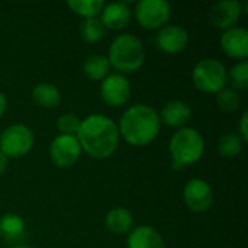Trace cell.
Instances as JSON below:
<instances>
[{"mask_svg":"<svg viewBox=\"0 0 248 248\" xmlns=\"http://www.w3.org/2000/svg\"><path fill=\"white\" fill-rule=\"evenodd\" d=\"M106 228L115 235L128 234L134 225V217L126 208H113L106 214Z\"/></svg>","mask_w":248,"mask_h":248,"instance_id":"cell-17","label":"cell"},{"mask_svg":"<svg viewBox=\"0 0 248 248\" xmlns=\"http://www.w3.org/2000/svg\"><path fill=\"white\" fill-rule=\"evenodd\" d=\"M160 116L147 105L131 106L121 118L119 132L122 138L135 147H144L151 144L160 134Z\"/></svg>","mask_w":248,"mask_h":248,"instance_id":"cell-2","label":"cell"},{"mask_svg":"<svg viewBox=\"0 0 248 248\" xmlns=\"http://www.w3.org/2000/svg\"><path fill=\"white\" fill-rule=\"evenodd\" d=\"M6 109H7V100H6V97H4V94L0 92V118L4 115V112H6Z\"/></svg>","mask_w":248,"mask_h":248,"instance_id":"cell-28","label":"cell"},{"mask_svg":"<svg viewBox=\"0 0 248 248\" xmlns=\"http://www.w3.org/2000/svg\"><path fill=\"white\" fill-rule=\"evenodd\" d=\"M25 221L16 214H6L0 218V237L7 243H17L25 237Z\"/></svg>","mask_w":248,"mask_h":248,"instance_id":"cell-18","label":"cell"},{"mask_svg":"<svg viewBox=\"0 0 248 248\" xmlns=\"http://www.w3.org/2000/svg\"><path fill=\"white\" fill-rule=\"evenodd\" d=\"M32 99H33V102L38 106L46 108V109H52V108H57L60 105L61 93H60V90L54 84L39 83L32 90Z\"/></svg>","mask_w":248,"mask_h":248,"instance_id":"cell-19","label":"cell"},{"mask_svg":"<svg viewBox=\"0 0 248 248\" xmlns=\"http://www.w3.org/2000/svg\"><path fill=\"white\" fill-rule=\"evenodd\" d=\"M109 64L121 73L137 71L145 60V51L141 41L131 35L124 33L113 39L109 48Z\"/></svg>","mask_w":248,"mask_h":248,"instance_id":"cell-3","label":"cell"},{"mask_svg":"<svg viewBox=\"0 0 248 248\" xmlns=\"http://www.w3.org/2000/svg\"><path fill=\"white\" fill-rule=\"evenodd\" d=\"M7 163H9V158L4 154L0 153V174L7 169Z\"/></svg>","mask_w":248,"mask_h":248,"instance_id":"cell-29","label":"cell"},{"mask_svg":"<svg viewBox=\"0 0 248 248\" xmlns=\"http://www.w3.org/2000/svg\"><path fill=\"white\" fill-rule=\"evenodd\" d=\"M157 46L167 54H179L189 44L187 31L177 25H167L157 33Z\"/></svg>","mask_w":248,"mask_h":248,"instance_id":"cell-12","label":"cell"},{"mask_svg":"<svg viewBox=\"0 0 248 248\" xmlns=\"http://www.w3.org/2000/svg\"><path fill=\"white\" fill-rule=\"evenodd\" d=\"M217 102L221 110L224 112H234L241 105V97L234 89L224 87L221 92L217 93Z\"/></svg>","mask_w":248,"mask_h":248,"instance_id":"cell-24","label":"cell"},{"mask_svg":"<svg viewBox=\"0 0 248 248\" xmlns=\"http://www.w3.org/2000/svg\"><path fill=\"white\" fill-rule=\"evenodd\" d=\"M221 48L231 58L246 61L248 57V31L244 28L234 26L227 29L221 36Z\"/></svg>","mask_w":248,"mask_h":248,"instance_id":"cell-13","label":"cell"},{"mask_svg":"<svg viewBox=\"0 0 248 248\" xmlns=\"http://www.w3.org/2000/svg\"><path fill=\"white\" fill-rule=\"evenodd\" d=\"M33 132L23 124L10 125L0 135V153L7 158H19L26 155L33 147Z\"/></svg>","mask_w":248,"mask_h":248,"instance_id":"cell-6","label":"cell"},{"mask_svg":"<svg viewBox=\"0 0 248 248\" xmlns=\"http://www.w3.org/2000/svg\"><path fill=\"white\" fill-rule=\"evenodd\" d=\"M244 141L235 132L224 134L218 141V151L222 157H235L243 151Z\"/></svg>","mask_w":248,"mask_h":248,"instance_id":"cell-22","label":"cell"},{"mask_svg":"<svg viewBox=\"0 0 248 248\" xmlns=\"http://www.w3.org/2000/svg\"><path fill=\"white\" fill-rule=\"evenodd\" d=\"M76 137L81 150L93 158H108L119 145V129L105 115H90L80 121Z\"/></svg>","mask_w":248,"mask_h":248,"instance_id":"cell-1","label":"cell"},{"mask_svg":"<svg viewBox=\"0 0 248 248\" xmlns=\"http://www.w3.org/2000/svg\"><path fill=\"white\" fill-rule=\"evenodd\" d=\"M231 83L237 90H246L248 87V62L241 61L231 68Z\"/></svg>","mask_w":248,"mask_h":248,"instance_id":"cell-25","label":"cell"},{"mask_svg":"<svg viewBox=\"0 0 248 248\" xmlns=\"http://www.w3.org/2000/svg\"><path fill=\"white\" fill-rule=\"evenodd\" d=\"M128 248H164V241L155 228L138 227L129 232Z\"/></svg>","mask_w":248,"mask_h":248,"instance_id":"cell-16","label":"cell"},{"mask_svg":"<svg viewBox=\"0 0 248 248\" xmlns=\"http://www.w3.org/2000/svg\"><path fill=\"white\" fill-rule=\"evenodd\" d=\"M160 122L170 128H180L186 125L192 118V109L190 106L183 100H171L166 103L161 109Z\"/></svg>","mask_w":248,"mask_h":248,"instance_id":"cell-14","label":"cell"},{"mask_svg":"<svg viewBox=\"0 0 248 248\" xmlns=\"http://www.w3.org/2000/svg\"><path fill=\"white\" fill-rule=\"evenodd\" d=\"M12 248H31V247H28V246H13Z\"/></svg>","mask_w":248,"mask_h":248,"instance_id":"cell-30","label":"cell"},{"mask_svg":"<svg viewBox=\"0 0 248 248\" xmlns=\"http://www.w3.org/2000/svg\"><path fill=\"white\" fill-rule=\"evenodd\" d=\"M67 4L74 13L83 16L84 19L97 17V15L105 7L103 0H70Z\"/></svg>","mask_w":248,"mask_h":248,"instance_id":"cell-21","label":"cell"},{"mask_svg":"<svg viewBox=\"0 0 248 248\" xmlns=\"http://www.w3.org/2000/svg\"><path fill=\"white\" fill-rule=\"evenodd\" d=\"M247 118H248V110H244L241 121H240V137L243 141H248V129H247Z\"/></svg>","mask_w":248,"mask_h":248,"instance_id":"cell-27","label":"cell"},{"mask_svg":"<svg viewBox=\"0 0 248 248\" xmlns=\"http://www.w3.org/2000/svg\"><path fill=\"white\" fill-rule=\"evenodd\" d=\"M109 68H110L109 60L100 54L90 55L83 64L84 76L89 77L90 80H94V81H99V80H103L105 77H108Z\"/></svg>","mask_w":248,"mask_h":248,"instance_id":"cell-20","label":"cell"},{"mask_svg":"<svg viewBox=\"0 0 248 248\" xmlns=\"http://www.w3.org/2000/svg\"><path fill=\"white\" fill-rule=\"evenodd\" d=\"M100 96L109 106L119 108L129 100L131 84L122 74H109L100 86Z\"/></svg>","mask_w":248,"mask_h":248,"instance_id":"cell-10","label":"cell"},{"mask_svg":"<svg viewBox=\"0 0 248 248\" xmlns=\"http://www.w3.org/2000/svg\"><path fill=\"white\" fill-rule=\"evenodd\" d=\"M243 13V7L240 1L235 0H225L217 3L209 12V20L214 26L219 29H231L240 20Z\"/></svg>","mask_w":248,"mask_h":248,"instance_id":"cell-11","label":"cell"},{"mask_svg":"<svg viewBox=\"0 0 248 248\" xmlns=\"http://www.w3.org/2000/svg\"><path fill=\"white\" fill-rule=\"evenodd\" d=\"M227 70L225 67L212 58L199 61L192 71V78L195 86L203 93H218L227 84Z\"/></svg>","mask_w":248,"mask_h":248,"instance_id":"cell-5","label":"cell"},{"mask_svg":"<svg viewBox=\"0 0 248 248\" xmlns=\"http://www.w3.org/2000/svg\"><path fill=\"white\" fill-rule=\"evenodd\" d=\"M183 199L186 206L196 214L206 212L214 203L212 187L202 179H192L185 186Z\"/></svg>","mask_w":248,"mask_h":248,"instance_id":"cell-9","label":"cell"},{"mask_svg":"<svg viewBox=\"0 0 248 248\" xmlns=\"http://www.w3.org/2000/svg\"><path fill=\"white\" fill-rule=\"evenodd\" d=\"M170 154L173 163L183 169L199 161L205 153V140L193 128H182L170 140Z\"/></svg>","mask_w":248,"mask_h":248,"instance_id":"cell-4","label":"cell"},{"mask_svg":"<svg viewBox=\"0 0 248 248\" xmlns=\"http://www.w3.org/2000/svg\"><path fill=\"white\" fill-rule=\"evenodd\" d=\"M105 31H106V28L103 26V23H102V20L99 17L84 19V22L80 26L81 38L86 42H90V44L99 42L105 36Z\"/></svg>","mask_w":248,"mask_h":248,"instance_id":"cell-23","label":"cell"},{"mask_svg":"<svg viewBox=\"0 0 248 248\" xmlns=\"http://www.w3.org/2000/svg\"><path fill=\"white\" fill-rule=\"evenodd\" d=\"M81 151L83 150L80 147V142H78L77 137L60 134L51 142L49 157H51L52 163L57 167L67 169V167L74 166L78 161V158L81 155Z\"/></svg>","mask_w":248,"mask_h":248,"instance_id":"cell-8","label":"cell"},{"mask_svg":"<svg viewBox=\"0 0 248 248\" xmlns=\"http://www.w3.org/2000/svg\"><path fill=\"white\" fill-rule=\"evenodd\" d=\"M171 15L170 3L164 0H141L135 6V17L145 29L164 26Z\"/></svg>","mask_w":248,"mask_h":248,"instance_id":"cell-7","label":"cell"},{"mask_svg":"<svg viewBox=\"0 0 248 248\" xmlns=\"http://www.w3.org/2000/svg\"><path fill=\"white\" fill-rule=\"evenodd\" d=\"M57 126H58V129H60V132L62 135H74L76 137V134L78 131V126H80V121L73 113H64V115H61L58 118Z\"/></svg>","mask_w":248,"mask_h":248,"instance_id":"cell-26","label":"cell"},{"mask_svg":"<svg viewBox=\"0 0 248 248\" xmlns=\"http://www.w3.org/2000/svg\"><path fill=\"white\" fill-rule=\"evenodd\" d=\"M102 23L109 29H122L131 20V9L125 1H116L105 4L102 9Z\"/></svg>","mask_w":248,"mask_h":248,"instance_id":"cell-15","label":"cell"}]
</instances>
